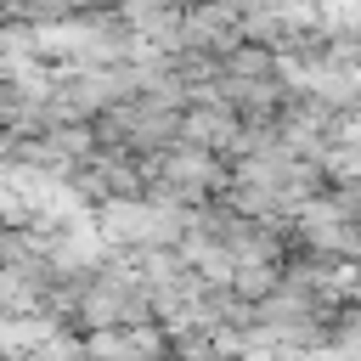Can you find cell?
Here are the masks:
<instances>
[{
    "mask_svg": "<svg viewBox=\"0 0 361 361\" xmlns=\"http://www.w3.org/2000/svg\"><path fill=\"white\" fill-rule=\"evenodd\" d=\"M322 28H355L361 34V6H322Z\"/></svg>",
    "mask_w": 361,
    "mask_h": 361,
    "instance_id": "5b68a950",
    "label": "cell"
},
{
    "mask_svg": "<svg viewBox=\"0 0 361 361\" xmlns=\"http://www.w3.org/2000/svg\"><path fill=\"white\" fill-rule=\"evenodd\" d=\"M226 79H276V51L243 39V45L226 56Z\"/></svg>",
    "mask_w": 361,
    "mask_h": 361,
    "instance_id": "3957f363",
    "label": "cell"
},
{
    "mask_svg": "<svg viewBox=\"0 0 361 361\" xmlns=\"http://www.w3.org/2000/svg\"><path fill=\"white\" fill-rule=\"evenodd\" d=\"M327 141H333V147H355V152H361V107H338V113H333Z\"/></svg>",
    "mask_w": 361,
    "mask_h": 361,
    "instance_id": "277c9868",
    "label": "cell"
},
{
    "mask_svg": "<svg viewBox=\"0 0 361 361\" xmlns=\"http://www.w3.org/2000/svg\"><path fill=\"white\" fill-rule=\"evenodd\" d=\"M237 135H243V118L226 102H192L180 118V147H197V152H231Z\"/></svg>",
    "mask_w": 361,
    "mask_h": 361,
    "instance_id": "6da1fadb",
    "label": "cell"
},
{
    "mask_svg": "<svg viewBox=\"0 0 361 361\" xmlns=\"http://www.w3.org/2000/svg\"><path fill=\"white\" fill-rule=\"evenodd\" d=\"M282 293V271L276 265H237V276H231V299H243L248 310H259L265 299H276Z\"/></svg>",
    "mask_w": 361,
    "mask_h": 361,
    "instance_id": "7a4b0ae2",
    "label": "cell"
}]
</instances>
